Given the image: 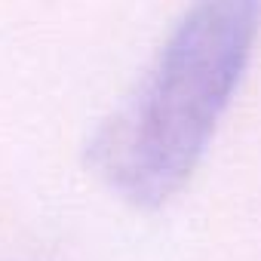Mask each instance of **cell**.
I'll return each instance as SVG.
<instances>
[{
  "instance_id": "1",
  "label": "cell",
  "mask_w": 261,
  "mask_h": 261,
  "mask_svg": "<svg viewBox=\"0 0 261 261\" xmlns=\"http://www.w3.org/2000/svg\"><path fill=\"white\" fill-rule=\"evenodd\" d=\"M261 34V0H194L89 142V166L136 209H160L197 172Z\"/></svg>"
}]
</instances>
